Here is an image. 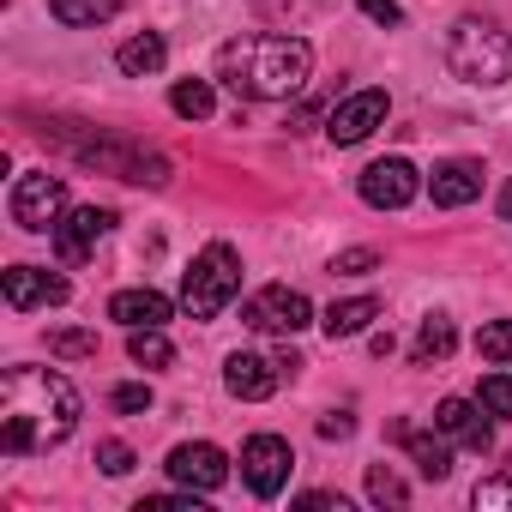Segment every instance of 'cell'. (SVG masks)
<instances>
[{
  "label": "cell",
  "instance_id": "obj_14",
  "mask_svg": "<svg viewBox=\"0 0 512 512\" xmlns=\"http://www.w3.org/2000/svg\"><path fill=\"white\" fill-rule=\"evenodd\" d=\"M434 428H440L446 440H458L464 452H488V446H494V434H488V422H482V404H470V398H440Z\"/></svg>",
  "mask_w": 512,
  "mask_h": 512
},
{
  "label": "cell",
  "instance_id": "obj_30",
  "mask_svg": "<svg viewBox=\"0 0 512 512\" xmlns=\"http://www.w3.org/2000/svg\"><path fill=\"white\" fill-rule=\"evenodd\" d=\"M97 464H103L109 476H127V470H133V446H121V440H103V446H97Z\"/></svg>",
  "mask_w": 512,
  "mask_h": 512
},
{
  "label": "cell",
  "instance_id": "obj_23",
  "mask_svg": "<svg viewBox=\"0 0 512 512\" xmlns=\"http://www.w3.org/2000/svg\"><path fill=\"white\" fill-rule=\"evenodd\" d=\"M169 109H175L181 121H205V115L217 109V97H211V85H205V79H181V85L169 91Z\"/></svg>",
  "mask_w": 512,
  "mask_h": 512
},
{
  "label": "cell",
  "instance_id": "obj_15",
  "mask_svg": "<svg viewBox=\"0 0 512 512\" xmlns=\"http://www.w3.org/2000/svg\"><path fill=\"white\" fill-rule=\"evenodd\" d=\"M428 193H434V205H446V211L470 205V199L482 193V163H470V157H452V163H440V169L428 175Z\"/></svg>",
  "mask_w": 512,
  "mask_h": 512
},
{
  "label": "cell",
  "instance_id": "obj_31",
  "mask_svg": "<svg viewBox=\"0 0 512 512\" xmlns=\"http://www.w3.org/2000/svg\"><path fill=\"white\" fill-rule=\"evenodd\" d=\"M115 410H127V416L151 410V386H115Z\"/></svg>",
  "mask_w": 512,
  "mask_h": 512
},
{
  "label": "cell",
  "instance_id": "obj_22",
  "mask_svg": "<svg viewBox=\"0 0 512 512\" xmlns=\"http://www.w3.org/2000/svg\"><path fill=\"white\" fill-rule=\"evenodd\" d=\"M49 13L61 25H73V31H91V25H103V19L121 13V0H49Z\"/></svg>",
  "mask_w": 512,
  "mask_h": 512
},
{
  "label": "cell",
  "instance_id": "obj_7",
  "mask_svg": "<svg viewBox=\"0 0 512 512\" xmlns=\"http://www.w3.org/2000/svg\"><path fill=\"white\" fill-rule=\"evenodd\" d=\"M290 470H296V452H290V440H278V434H253V440L241 446V482L260 494V500L284 494Z\"/></svg>",
  "mask_w": 512,
  "mask_h": 512
},
{
  "label": "cell",
  "instance_id": "obj_24",
  "mask_svg": "<svg viewBox=\"0 0 512 512\" xmlns=\"http://www.w3.org/2000/svg\"><path fill=\"white\" fill-rule=\"evenodd\" d=\"M368 500H374V506H404L410 488H404V476H398L392 464H374V470H368Z\"/></svg>",
  "mask_w": 512,
  "mask_h": 512
},
{
  "label": "cell",
  "instance_id": "obj_16",
  "mask_svg": "<svg viewBox=\"0 0 512 512\" xmlns=\"http://www.w3.org/2000/svg\"><path fill=\"white\" fill-rule=\"evenodd\" d=\"M109 320H121L127 332L133 326H163L169 320V296H157V290H115L109 296Z\"/></svg>",
  "mask_w": 512,
  "mask_h": 512
},
{
  "label": "cell",
  "instance_id": "obj_1",
  "mask_svg": "<svg viewBox=\"0 0 512 512\" xmlns=\"http://www.w3.org/2000/svg\"><path fill=\"white\" fill-rule=\"evenodd\" d=\"M79 428V392L55 368H7L0 374V452L25 458L49 452Z\"/></svg>",
  "mask_w": 512,
  "mask_h": 512
},
{
  "label": "cell",
  "instance_id": "obj_9",
  "mask_svg": "<svg viewBox=\"0 0 512 512\" xmlns=\"http://www.w3.org/2000/svg\"><path fill=\"white\" fill-rule=\"evenodd\" d=\"M109 223H115V211H103V205H73V211H61V223L49 229V241H55V253L67 266H79V260H91V247L109 235Z\"/></svg>",
  "mask_w": 512,
  "mask_h": 512
},
{
  "label": "cell",
  "instance_id": "obj_21",
  "mask_svg": "<svg viewBox=\"0 0 512 512\" xmlns=\"http://www.w3.org/2000/svg\"><path fill=\"white\" fill-rule=\"evenodd\" d=\"M127 356H133L139 368H169V362H175V344L163 338V326H133V332H127Z\"/></svg>",
  "mask_w": 512,
  "mask_h": 512
},
{
  "label": "cell",
  "instance_id": "obj_18",
  "mask_svg": "<svg viewBox=\"0 0 512 512\" xmlns=\"http://www.w3.org/2000/svg\"><path fill=\"white\" fill-rule=\"evenodd\" d=\"M163 61H169V49H163V37H157V31L127 37V43L115 49V67H121L127 79H151V73H163Z\"/></svg>",
  "mask_w": 512,
  "mask_h": 512
},
{
  "label": "cell",
  "instance_id": "obj_13",
  "mask_svg": "<svg viewBox=\"0 0 512 512\" xmlns=\"http://www.w3.org/2000/svg\"><path fill=\"white\" fill-rule=\"evenodd\" d=\"M73 290H67V278H55V272H37V266H13L7 272V308L13 314H31V308H61Z\"/></svg>",
  "mask_w": 512,
  "mask_h": 512
},
{
  "label": "cell",
  "instance_id": "obj_10",
  "mask_svg": "<svg viewBox=\"0 0 512 512\" xmlns=\"http://www.w3.org/2000/svg\"><path fill=\"white\" fill-rule=\"evenodd\" d=\"M386 91L380 85H368V91H356V97H344L332 115H326V133H332V145H362L380 121H386Z\"/></svg>",
  "mask_w": 512,
  "mask_h": 512
},
{
  "label": "cell",
  "instance_id": "obj_2",
  "mask_svg": "<svg viewBox=\"0 0 512 512\" xmlns=\"http://www.w3.org/2000/svg\"><path fill=\"white\" fill-rule=\"evenodd\" d=\"M217 79L253 103H290L314 79V49L302 37H235L217 49Z\"/></svg>",
  "mask_w": 512,
  "mask_h": 512
},
{
  "label": "cell",
  "instance_id": "obj_33",
  "mask_svg": "<svg viewBox=\"0 0 512 512\" xmlns=\"http://www.w3.org/2000/svg\"><path fill=\"white\" fill-rule=\"evenodd\" d=\"M320 434H326V440H350V434H356V422H350L344 410H332V416H320Z\"/></svg>",
  "mask_w": 512,
  "mask_h": 512
},
{
  "label": "cell",
  "instance_id": "obj_25",
  "mask_svg": "<svg viewBox=\"0 0 512 512\" xmlns=\"http://www.w3.org/2000/svg\"><path fill=\"white\" fill-rule=\"evenodd\" d=\"M476 356L482 362H512V320H488L476 332Z\"/></svg>",
  "mask_w": 512,
  "mask_h": 512
},
{
  "label": "cell",
  "instance_id": "obj_28",
  "mask_svg": "<svg viewBox=\"0 0 512 512\" xmlns=\"http://www.w3.org/2000/svg\"><path fill=\"white\" fill-rule=\"evenodd\" d=\"M482 512H512V476H488V482H476V494H470Z\"/></svg>",
  "mask_w": 512,
  "mask_h": 512
},
{
  "label": "cell",
  "instance_id": "obj_35",
  "mask_svg": "<svg viewBox=\"0 0 512 512\" xmlns=\"http://www.w3.org/2000/svg\"><path fill=\"white\" fill-rule=\"evenodd\" d=\"M500 211H506V223H512V181H506V193H500Z\"/></svg>",
  "mask_w": 512,
  "mask_h": 512
},
{
  "label": "cell",
  "instance_id": "obj_5",
  "mask_svg": "<svg viewBox=\"0 0 512 512\" xmlns=\"http://www.w3.org/2000/svg\"><path fill=\"white\" fill-rule=\"evenodd\" d=\"M241 320H247L253 332L296 338L302 326H314V308H308L302 290H290V284H266V290H253V296L241 302Z\"/></svg>",
  "mask_w": 512,
  "mask_h": 512
},
{
  "label": "cell",
  "instance_id": "obj_3",
  "mask_svg": "<svg viewBox=\"0 0 512 512\" xmlns=\"http://www.w3.org/2000/svg\"><path fill=\"white\" fill-rule=\"evenodd\" d=\"M446 67L452 79L476 85V91H494L512 79V37L494 31L488 19H458L452 37H446Z\"/></svg>",
  "mask_w": 512,
  "mask_h": 512
},
{
  "label": "cell",
  "instance_id": "obj_27",
  "mask_svg": "<svg viewBox=\"0 0 512 512\" xmlns=\"http://www.w3.org/2000/svg\"><path fill=\"white\" fill-rule=\"evenodd\" d=\"M49 356L85 362V356H97V332H49Z\"/></svg>",
  "mask_w": 512,
  "mask_h": 512
},
{
  "label": "cell",
  "instance_id": "obj_11",
  "mask_svg": "<svg viewBox=\"0 0 512 512\" xmlns=\"http://www.w3.org/2000/svg\"><path fill=\"white\" fill-rule=\"evenodd\" d=\"M169 476H175L181 488H193V494H211V488L229 482V458H223L211 440H193V446H175V452H169Z\"/></svg>",
  "mask_w": 512,
  "mask_h": 512
},
{
  "label": "cell",
  "instance_id": "obj_32",
  "mask_svg": "<svg viewBox=\"0 0 512 512\" xmlns=\"http://www.w3.org/2000/svg\"><path fill=\"white\" fill-rule=\"evenodd\" d=\"M362 13H368L374 25H398V19H404V7H398V0H362Z\"/></svg>",
  "mask_w": 512,
  "mask_h": 512
},
{
  "label": "cell",
  "instance_id": "obj_19",
  "mask_svg": "<svg viewBox=\"0 0 512 512\" xmlns=\"http://www.w3.org/2000/svg\"><path fill=\"white\" fill-rule=\"evenodd\" d=\"M368 320H380V302H374V296H350V302H332V308L320 314V326H326V338H332V344H338V338L368 332Z\"/></svg>",
  "mask_w": 512,
  "mask_h": 512
},
{
  "label": "cell",
  "instance_id": "obj_8",
  "mask_svg": "<svg viewBox=\"0 0 512 512\" xmlns=\"http://www.w3.org/2000/svg\"><path fill=\"white\" fill-rule=\"evenodd\" d=\"M416 193H422V175H416L410 157H380V163L362 169V199L374 211H404Z\"/></svg>",
  "mask_w": 512,
  "mask_h": 512
},
{
  "label": "cell",
  "instance_id": "obj_34",
  "mask_svg": "<svg viewBox=\"0 0 512 512\" xmlns=\"http://www.w3.org/2000/svg\"><path fill=\"white\" fill-rule=\"evenodd\" d=\"M302 512H344V494H302Z\"/></svg>",
  "mask_w": 512,
  "mask_h": 512
},
{
  "label": "cell",
  "instance_id": "obj_12",
  "mask_svg": "<svg viewBox=\"0 0 512 512\" xmlns=\"http://www.w3.org/2000/svg\"><path fill=\"white\" fill-rule=\"evenodd\" d=\"M278 380H284V368H278V356H253V350H235L229 362H223V386L235 392V398H272L278 392Z\"/></svg>",
  "mask_w": 512,
  "mask_h": 512
},
{
  "label": "cell",
  "instance_id": "obj_20",
  "mask_svg": "<svg viewBox=\"0 0 512 512\" xmlns=\"http://www.w3.org/2000/svg\"><path fill=\"white\" fill-rule=\"evenodd\" d=\"M452 344H458V332H452V320L446 314H428L422 320V332H416V368H434V362H446L452 356Z\"/></svg>",
  "mask_w": 512,
  "mask_h": 512
},
{
  "label": "cell",
  "instance_id": "obj_26",
  "mask_svg": "<svg viewBox=\"0 0 512 512\" xmlns=\"http://www.w3.org/2000/svg\"><path fill=\"white\" fill-rule=\"evenodd\" d=\"M476 404H482L488 416H512V374H482Z\"/></svg>",
  "mask_w": 512,
  "mask_h": 512
},
{
  "label": "cell",
  "instance_id": "obj_29",
  "mask_svg": "<svg viewBox=\"0 0 512 512\" xmlns=\"http://www.w3.org/2000/svg\"><path fill=\"white\" fill-rule=\"evenodd\" d=\"M374 266H380V253H374V247H350V253H338V260H332L338 278H362V272H374Z\"/></svg>",
  "mask_w": 512,
  "mask_h": 512
},
{
  "label": "cell",
  "instance_id": "obj_4",
  "mask_svg": "<svg viewBox=\"0 0 512 512\" xmlns=\"http://www.w3.org/2000/svg\"><path fill=\"white\" fill-rule=\"evenodd\" d=\"M235 296H241V260H235V247L211 241L199 260L181 272V308L193 320H217Z\"/></svg>",
  "mask_w": 512,
  "mask_h": 512
},
{
  "label": "cell",
  "instance_id": "obj_6",
  "mask_svg": "<svg viewBox=\"0 0 512 512\" xmlns=\"http://www.w3.org/2000/svg\"><path fill=\"white\" fill-rule=\"evenodd\" d=\"M7 211H13V223H19V229L43 235V229H55V223H61V211H67V181H61V175H49V169H31V175H19V181H13Z\"/></svg>",
  "mask_w": 512,
  "mask_h": 512
},
{
  "label": "cell",
  "instance_id": "obj_17",
  "mask_svg": "<svg viewBox=\"0 0 512 512\" xmlns=\"http://www.w3.org/2000/svg\"><path fill=\"white\" fill-rule=\"evenodd\" d=\"M392 434H398V440L410 446V458H416V470H422L428 482H440V476H452V446L440 440V428H434V434H422V428H410V422H398Z\"/></svg>",
  "mask_w": 512,
  "mask_h": 512
}]
</instances>
